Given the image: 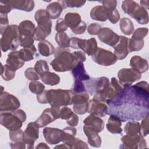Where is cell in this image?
<instances>
[{
    "instance_id": "1",
    "label": "cell",
    "mask_w": 149,
    "mask_h": 149,
    "mask_svg": "<svg viewBox=\"0 0 149 149\" xmlns=\"http://www.w3.org/2000/svg\"><path fill=\"white\" fill-rule=\"evenodd\" d=\"M148 84L146 81L123 87L108 104L107 114L118 117L122 122L139 120L148 114Z\"/></svg>"
},
{
    "instance_id": "2",
    "label": "cell",
    "mask_w": 149,
    "mask_h": 149,
    "mask_svg": "<svg viewBox=\"0 0 149 149\" xmlns=\"http://www.w3.org/2000/svg\"><path fill=\"white\" fill-rule=\"evenodd\" d=\"M79 62L73 53L68 49L57 48L55 58L50 64L56 72H66L72 70Z\"/></svg>"
},
{
    "instance_id": "3",
    "label": "cell",
    "mask_w": 149,
    "mask_h": 149,
    "mask_svg": "<svg viewBox=\"0 0 149 149\" xmlns=\"http://www.w3.org/2000/svg\"><path fill=\"white\" fill-rule=\"evenodd\" d=\"M26 119V115L22 109L1 112V123L10 131L20 129Z\"/></svg>"
},
{
    "instance_id": "4",
    "label": "cell",
    "mask_w": 149,
    "mask_h": 149,
    "mask_svg": "<svg viewBox=\"0 0 149 149\" xmlns=\"http://www.w3.org/2000/svg\"><path fill=\"white\" fill-rule=\"evenodd\" d=\"M73 92L69 90H46V101L52 107H59L72 104Z\"/></svg>"
},
{
    "instance_id": "5",
    "label": "cell",
    "mask_w": 149,
    "mask_h": 149,
    "mask_svg": "<svg viewBox=\"0 0 149 149\" xmlns=\"http://www.w3.org/2000/svg\"><path fill=\"white\" fill-rule=\"evenodd\" d=\"M17 25L8 26L1 39V47L3 52L8 49L15 50L20 45L19 32Z\"/></svg>"
},
{
    "instance_id": "6",
    "label": "cell",
    "mask_w": 149,
    "mask_h": 149,
    "mask_svg": "<svg viewBox=\"0 0 149 149\" xmlns=\"http://www.w3.org/2000/svg\"><path fill=\"white\" fill-rule=\"evenodd\" d=\"M18 30L20 45L23 48L29 47L33 45L36 30V27L33 23L30 20H24L20 23Z\"/></svg>"
},
{
    "instance_id": "7",
    "label": "cell",
    "mask_w": 149,
    "mask_h": 149,
    "mask_svg": "<svg viewBox=\"0 0 149 149\" xmlns=\"http://www.w3.org/2000/svg\"><path fill=\"white\" fill-rule=\"evenodd\" d=\"M92 56L93 61L99 65L102 66H110L117 61L116 56L111 51L97 48Z\"/></svg>"
},
{
    "instance_id": "8",
    "label": "cell",
    "mask_w": 149,
    "mask_h": 149,
    "mask_svg": "<svg viewBox=\"0 0 149 149\" xmlns=\"http://www.w3.org/2000/svg\"><path fill=\"white\" fill-rule=\"evenodd\" d=\"M120 84L123 87L131 86L132 84L139 80L141 74L135 69H122L118 73Z\"/></svg>"
},
{
    "instance_id": "9",
    "label": "cell",
    "mask_w": 149,
    "mask_h": 149,
    "mask_svg": "<svg viewBox=\"0 0 149 149\" xmlns=\"http://www.w3.org/2000/svg\"><path fill=\"white\" fill-rule=\"evenodd\" d=\"M39 127L36 122H30L24 131L23 141L26 144L27 148H33L34 141L38 138Z\"/></svg>"
},
{
    "instance_id": "10",
    "label": "cell",
    "mask_w": 149,
    "mask_h": 149,
    "mask_svg": "<svg viewBox=\"0 0 149 149\" xmlns=\"http://www.w3.org/2000/svg\"><path fill=\"white\" fill-rule=\"evenodd\" d=\"M59 113L60 109L59 107H52L49 108H47L36 120V122L40 127H43L54 122L55 119L59 118Z\"/></svg>"
},
{
    "instance_id": "11",
    "label": "cell",
    "mask_w": 149,
    "mask_h": 149,
    "mask_svg": "<svg viewBox=\"0 0 149 149\" xmlns=\"http://www.w3.org/2000/svg\"><path fill=\"white\" fill-rule=\"evenodd\" d=\"M121 141L122 146H120L121 148H147L146 141L144 137L140 134L136 136L126 135L122 137Z\"/></svg>"
},
{
    "instance_id": "12",
    "label": "cell",
    "mask_w": 149,
    "mask_h": 149,
    "mask_svg": "<svg viewBox=\"0 0 149 149\" xmlns=\"http://www.w3.org/2000/svg\"><path fill=\"white\" fill-rule=\"evenodd\" d=\"M20 107L19 101L14 95L7 92L1 94V112L14 111Z\"/></svg>"
},
{
    "instance_id": "13",
    "label": "cell",
    "mask_w": 149,
    "mask_h": 149,
    "mask_svg": "<svg viewBox=\"0 0 149 149\" xmlns=\"http://www.w3.org/2000/svg\"><path fill=\"white\" fill-rule=\"evenodd\" d=\"M44 137L47 142L50 144H56L62 141L63 131L57 128L45 127L43 130Z\"/></svg>"
},
{
    "instance_id": "14",
    "label": "cell",
    "mask_w": 149,
    "mask_h": 149,
    "mask_svg": "<svg viewBox=\"0 0 149 149\" xmlns=\"http://www.w3.org/2000/svg\"><path fill=\"white\" fill-rule=\"evenodd\" d=\"M98 38L102 42L114 47L119 41L120 36H118L112 30L108 27H104L101 29L100 33L98 34Z\"/></svg>"
},
{
    "instance_id": "15",
    "label": "cell",
    "mask_w": 149,
    "mask_h": 149,
    "mask_svg": "<svg viewBox=\"0 0 149 149\" xmlns=\"http://www.w3.org/2000/svg\"><path fill=\"white\" fill-rule=\"evenodd\" d=\"M87 112L97 116L104 117L108 112V107L103 102L95 98L88 102Z\"/></svg>"
},
{
    "instance_id": "16",
    "label": "cell",
    "mask_w": 149,
    "mask_h": 149,
    "mask_svg": "<svg viewBox=\"0 0 149 149\" xmlns=\"http://www.w3.org/2000/svg\"><path fill=\"white\" fill-rule=\"evenodd\" d=\"M128 42L129 38L124 36H120L119 40L118 43L113 47L115 49L114 55L118 59H123L125 58L128 53Z\"/></svg>"
},
{
    "instance_id": "17",
    "label": "cell",
    "mask_w": 149,
    "mask_h": 149,
    "mask_svg": "<svg viewBox=\"0 0 149 149\" xmlns=\"http://www.w3.org/2000/svg\"><path fill=\"white\" fill-rule=\"evenodd\" d=\"M77 49H81L88 55H93L97 49V41L94 38L90 40H82L78 38L77 44Z\"/></svg>"
},
{
    "instance_id": "18",
    "label": "cell",
    "mask_w": 149,
    "mask_h": 149,
    "mask_svg": "<svg viewBox=\"0 0 149 149\" xmlns=\"http://www.w3.org/2000/svg\"><path fill=\"white\" fill-rule=\"evenodd\" d=\"M52 22L51 20L47 23L38 24L36 28L34 38L37 41L44 40L51 33Z\"/></svg>"
},
{
    "instance_id": "19",
    "label": "cell",
    "mask_w": 149,
    "mask_h": 149,
    "mask_svg": "<svg viewBox=\"0 0 149 149\" xmlns=\"http://www.w3.org/2000/svg\"><path fill=\"white\" fill-rule=\"evenodd\" d=\"M112 10H108L103 6H96L90 12V17L93 20L101 22L106 21L109 19L110 12Z\"/></svg>"
},
{
    "instance_id": "20",
    "label": "cell",
    "mask_w": 149,
    "mask_h": 149,
    "mask_svg": "<svg viewBox=\"0 0 149 149\" xmlns=\"http://www.w3.org/2000/svg\"><path fill=\"white\" fill-rule=\"evenodd\" d=\"M72 70V74L74 80V81L83 82V81H86L90 79V76L85 70L83 62H78Z\"/></svg>"
},
{
    "instance_id": "21",
    "label": "cell",
    "mask_w": 149,
    "mask_h": 149,
    "mask_svg": "<svg viewBox=\"0 0 149 149\" xmlns=\"http://www.w3.org/2000/svg\"><path fill=\"white\" fill-rule=\"evenodd\" d=\"M83 123L94 130L97 133L101 132L104 129V123L102 119L98 116L94 115H90L87 116L84 120Z\"/></svg>"
},
{
    "instance_id": "22",
    "label": "cell",
    "mask_w": 149,
    "mask_h": 149,
    "mask_svg": "<svg viewBox=\"0 0 149 149\" xmlns=\"http://www.w3.org/2000/svg\"><path fill=\"white\" fill-rule=\"evenodd\" d=\"M83 130L86 136L87 137L88 142L90 146L95 147H100L101 144V137L98 134V133L85 125L83 126Z\"/></svg>"
},
{
    "instance_id": "23",
    "label": "cell",
    "mask_w": 149,
    "mask_h": 149,
    "mask_svg": "<svg viewBox=\"0 0 149 149\" xmlns=\"http://www.w3.org/2000/svg\"><path fill=\"white\" fill-rule=\"evenodd\" d=\"M24 63V61L19 55V51H15L10 52L6 59V65L13 69L16 70L22 68Z\"/></svg>"
},
{
    "instance_id": "24",
    "label": "cell",
    "mask_w": 149,
    "mask_h": 149,
    "mask_svg": "<svg viewBox=\"0 0 149 149\" xmlns=\"http://www.w3.org/2000/svg\"><path fill=\"white\" fill-rule=\"evenodd\" d=\"M134 19L139 24H146L148 22V12L144 8L138 5L133 12L129 15Z\"/></svg>"
},
{
    "instance_id": "25",
    "label": "cell",
    "mask_w": 149,
    "mask_h": 149,
    "mask_svg": "<svg viewBox=\"0 0 149 149\" xmlns=\"http://www.w3.org/2000/svg\"><path fill=\"white\" fill-rule=\"evenodd\" d=\"M11 8L24 10L26 12L31 11L34 7L33 1H5Z\"/></svg>"
},
{
    "instance_id": "26",
    "label": "cell",
    "mask_w": 149,
    "mask_h": 149,
    "mask_svg": "<svg viewBox=\"0 0 149 149\" xmlns=\"http://www.w3.org/2000/svg\"><path fill=\"white\" fill-rule=\"evenodd\" d=\"M130 66L141 73L146 72L148 68L147 61L137 55L134 56L131 58Z\"/></svg>"
},
{
    "instance_id": "27",
    "label": "cell",
    "mask_w": 149,
    "mask_h": 149,
    "mask_svg": "<svg viewBox=\"0 0 149 149\" xmlns=\"http://www.w3.org/2000/svg\"><path fill=\"white\" fill-rule=\"evenodd\" d=\"M63 131V139L62 141L70 148H73L76 141L75 135L76 134V129L73 126H69L64 128Z\"/></svg>"
},
{
    "instance_id": "28",
    "label": "cell",
    "mask_w": 149,
    "mask_h": 149,
    "mask_svg": "<svg viewBox=\"0 0 149 149\" xmlns=\"http://www.w3.org/2000/svg\"><path fill=\"white\" fill-rule=\"evenodd\" d=\"M121 125L122 121L119 118L114 115H111L107 124V128L112 133L119 134L122 132Z\"/></svg>"
},
{
    "instance_id": "29",
    "label": "cell",
    "mask_w": 149,
    "mask_h": 149,
    "mask_svg": "<svg viewBox=\"0 0 149 149\" xmlns=\"http://www.w3.org/2000/svg\"><path fill=\"white\" fill-rule=\"evenodd\" d=\"M41 80L46 84L54 86L58 84L60 81V77L54 73L46 71L40 75Z\"/></svg>"
},
{
    "instance_id": "30",
    "label": "cell",
    "mask_w": 149,
    "mask_h": 149,
    "mask_svg": "<svg viewBox=\"0 0 149 149\" xmlns=\"http://www.w3.org/2000/svg\"><path fill=\"white\" fill-rule=\"evenodd\" d=\"M38 49L40 54L44 56H49L55 52L52 44L47 40L40 41L38 44Z\"/></svg>"
},
{
    "instance_id": "31",
    "label": "cell",
    "mask_w": 149,
    "mask_h": 149,
    "mask_svg": "<svg viewBox=\"0 0 149 149\" xmlns=\"http://www.w3.org/2000/svg\"><path fill=\"white\" fill-rule=\"evenodd\" d=\"M65 21L71 30L77 27L81 23V17L77 13H68L65 16Z\"/></svg>"
},
{
    "instance_id": "32",
    "label": "cell",
    "mask_w": 149,
    "mask_h": 149,
    "mask_svg": "<svg viewBox=\"0 0 149 149\" xmlns=\"http://www.w3.org/2000/svg\"><path fill=\"white\" fill-rule=\"evenodd\" d=\"M46 10L48 12L50 19H55L59 16L62 12L63 7L58 1L54 2L48 5Z\"/></svg>"
},
{
    "instance_id": "33",
    "label": "cell",
    "mask_w": 149,
    "mask_h": 149,
    "mask_svg": "<svg viewBox=\"0 0 149 149\" xmlns=\"http://www.w3.org/2000/svg\"><path fill=\"white\" fill-rule=\"evenodd\" d=\"M125 133L129 136H136L140 134V125L137 121H130L127 123L125 127Z\"/></svg>"
},
{
    "instance_id": "34",
    "label": "cell",
    "mask_w": 149,
    "mask_h": 149,
    "mask_svg": "<svg viewBox=\"0 0 149 149\" xmlns=\"http://www.w3.org/2000/svg\"><path fill=\"white\" fill-rule=\"evenodd\" d=\"M37 49L34 45L29 47L23 48L19 51V55L24 61H30L33 59V56Z\"/></svg>"
},
{
    "instance_id": "35",
    "label": "cell",
    "mask_w": 149,
    "mask_h": 149,
    "mask_svg": "<svg viewBox=\"0 0 149 149\" xmlns=\"http://www.w3.org/2000/svg\"><path fill=\"white\" fill-rule=\"evenodd\" d=\"M120 29L126 35H130L134 30L132 22L127 17H123L120 22Z\"/></svg>"
},
{
    "instance_id": "36",
    "label": "cell",
    "mask_w": 149,
    "mask_h": 149,
    "mask_svg": "<svg viewBox=\"0 0 149 149\" xmlns=\"http://www.w3.org/2000/svg\"><path fill=\"white\" fill-rule=\"evenodd\" d=\"M69 40L70 38L67 34L64 32L57 33L55 35V40L58 45L61 48L69 47Z\"/></svg>"
},
{
    "instance_id": "37",
    "label": "cell",
    "mask_w": 149,
    "mask_h": 149,
    "mask_svg": "<svg viewBox=\"0 0 149 149\" xmlns=\"http://www.w3.org/2000/svg\"><path fill=\"white\" fill-rule=\"evenodd\" d=\"M49 19V15L46 10L39 9L35 13V20L38 24L47 23L50 20Z\"/></svg>"
},
{
    "instance_id": "38",
    "label": "cell",
    "mask_w": 149,
    "mask_h": 149,
    "mask_svg": "<svg viewBox=\"0 0 149 149\" xmlns=\"http://www.w3.org/2000/svg\"><path fill=\"white\" fill-rule=\"evenodd\" d=\"M144 40H136L132 38L129 39L128 50L129 52L137 51L142 49L144 46Z\"/></svg>"
},
{
    "instance_id": "39",
    "label": "cell",
    "mask_w": 149,
    "mask_h": 149,
    "mask_svg": "<svg viewBox=\"0 0 149 149\" xmlns=\"http://www.w3.org/2000/svg\"><path fill=\"white\" fill-rule=\"evenodd\" d=\"M4 69H2L1 76L5 80H10L15 77V70L11 68L8 65H5L3 66Z\"/></svg>"
},
{
    "instance_id": "40",
    "label": "cell",
    "mask_w": 149,
    "mask_h": 149,
    "mask_svg": "<svg viewBox=\"0 0 149 149\" xmlns=\"http://www.w3.org/2000/svg\"><path fill=\"white\" fill-rule=\"evenodd\" d=\"M139 4L133 1H124L122 2V8L125 13L130 15Z\"/></svg>"
},
{
    "instance_id": "41",
    "label": "cell",
    "mask_w": 149,
    "mask_h": 149,
    "mask_svg": "<svg viewBox=\"0 0 149 149\" xmlns=\"http://www.w3.org/2000/svg\"><path fill=\"white\" fill-rule=\"evenodd\" d=\"M63 8H79L81 7L86 3L85 1H58Z\"/></svg>"
},
{
    "instance_id": "42",
    "label": "cell",
    "mask_w": 149,
    "mask_h": 149,
    "mask_svg": "<svg viewBox=\"0 0 149 149\" xmlns=\"http://www.w3.org/2000/svg\"><path fill=\"white\" fill-rule=\"evenodd\" d=\"M45 88V86L39 81H33L29 84L30 90L36 94H40L42 93Z\"/></svg>"
},
{
    "instance_id": "43",
    "label": "cell",
    "mask_w": 149,
    "mask_h": 149,
    "mask_svg": "<svg viewBox=\"0 0 149 149\" xmlns=\"http://www.w3.org/2000/svg\"><path fill=\"white\" fill-rule=\"evenodd\" d=\"M34 69L38 75H40L44 72L49 71V68L47 62L44 60L38 61L35 64Z\"/></svg>"
},
{
    "instance_id": "44",
    "label": "cell",
    "mask_w": 149,
    "mask_h": 149,
    "mask_svg": "<svg viewBox=\"0 0 149 149\" xmlns=\"http://www.w3.org/2000/svg\"><path fill=\"white\" fill-rule=\"evenodd\" d=\"M148 31V30L147 28H138L133 33V34L131 38L136 40H143V38L147 36Z\"/></svg>"
},
{
    "instance_id": "45",
    "label": "cell",
    "mask_w": 149,
    "mask_h": 149,
    "mask_svg": "<svg viewBox=\"0 0 149 149\" xmlns=\"http://www.w3.org/2000/svg\"><path fill=\"white\" fill-rule=\"evenodd\" d=\"M9 137L10 139L12 141H13V143H16L23 141V132L20 129L15 131H10Z\"/></svg>"
},
{
    "instance_id": "46",
    "label": "cell",
    "mask_w": 149,
    "mask_h": 149,
    "mask_svg": "<svg viewBox=\"0 0 149 149\" xmlns=\"http://www.w3.org/2000/svg\"><path fill=\"white\" fill-rule=\"evenodd\" d=\"M88 107V102L82 103V104H76L73 105V110L75 113L82 115L87 112Z\"/></svg>"
},
{
    "instance_id": "47",
    "label": "cell",
    "mask_w": 149,
    "mask_h": 149,
    "mask_svg": "<svg viewBox=\"0 0 149 149\" xmlns=\"http://www.w3.org/2000/svg\"><path fill=\"white\" fill-rule=\"evenodd\" d=\"M148 133V114L143 119L140 125V134L141 136L146 137Z\"/></svg>"
},
{
    "instance_id": "48",
    "label": "cell",
    "mask_w": 149,
    "mask_h": 149,
    "mask_svg": "<svg viewBox=\"0 0 149 149\" xmlns=\"http://www.w3.org/2000/svg\"><path fill=\"white\" fill-rule=\"evenodd\" d=\"M24 74H25V76L30 80H33V81L38 80L40 78L38 73L36 72L34 68H27Z\"/></svg>"
},
{
    "instance_id": "49",
    "label": "cell",
    "mask_w": 149,
    "mask_h": 149,
    "mask_svg": "<svg viewBox=\"0 0 149 149\" xmlns=\"http://www.w3.org/2000/svg\"><path fill=\"white\" fill-rule=\"evenodd\" d=\"M8 27V19L7 14H1V34L2 36Z\"/></svg>"
},
{
    "instance_id": "50",
    "label": "cell",
    "mask_w": 149,
    "mask_h": 149,
    "mask_svg": "<svg viewBox=\"0 0 149 149\" xmlns=\"http://www.w3.org/2000/svg\"><path fill=\"white\" fill-rule=\"evenodd\" d=\"M101 26L98 23H94L89 25L87 28L88 33L91 35H98L101 30Z\"/></svg>"
},
{
    "instance_id": "51",
    "label": "cell",
    "mask_w": 149,
    "mask_h": 149,
    "mask_svg": "<svg viewBox=\"0 0 149 149\" xmlns=\"http://www.w3.org/2000/svg\"><path fill=\"white\" fill-rule=\"evenodd\" d=\"M68 27L65 20L61 18L57 20L56 24L55 25V30L58 33H62V32L65 31V30H67Z\"/></svg>"
},
{
    "instance_id": "52",
    "label": "cell",
    "mask_w": 149,
    "mask_h": 149,
    "mask_svg": "<svg viewBox=\"0 0 149 149\" xmlns=\"http://www.w3.org/2000/svg\"><path fill=\"white\" fill-rule=\"evenodd\" d=\"M72 110L67 107H63L60 110L59 117L62 119H69L73 115Z\"/></svg>"
},
{
    "instance_id": "53",
    "label": "cell",
    "mask_w": 149,
    "mask_h": 149,
    "mask_svg": "<svg viewBox=\"0 0 149 149\" xmlns=\"http://www.w3.org/2000/svg\"><path fill=\"white\" fill-rule=\"evenodd\" d=\"M120 19L119 13L117 9H115L110 12L109 16V20L112 24H115Z\"/></svg>"
},
{
    "instance_id": "54",
    "label": "cell",
    "mask_w": 149,
    "mask_h": 149,
    "mask_svg": "<svg viewBox=\"0 0 149 149\" xmlns=\"http://www.w3.org/2000/svg\"><path fill=\"white\" fill-rule=\"evenodd\" d=\"M103 4V6L108 10H113L116 9L117 1H101Z\"/></svg>"
},
{
    "instance_id": "55",
    "label": "cell",
    "mask_w": 149,
    "mask_h": 149,
    "mask_svg": "<svg viewBox=\"0 0 149 149\" xmlns=\"http://www.w3.org/2000/svg\"><path fill=\"white\" fill-rule=\"evenodd\" d=\"M86 29V24L84 21H81L80 24L76 28L72 29V31L75 33V34H83Z\"/></svg>"
},
{
    "instance_id": "56",
    "label": "cell",
    "mask_w": 149,
    "mask_h": 149,
    "mask_svg": "<svg viewBox=\"0 0 149 149\" xmlns=\"http://www.w3.org/2000/svg\"><path fill=\"white\" fill-rule=\"evenodd\" d=\"M78 120H79L78 116L75 113H73L72 116L69 119L67 120V123L70 126H75L77 125Z\"/></svg>"
},
{
    "instance_id": "57",
    "label": "cell",
    "mask_w": 149,
    "mask_h": 149,
    "mask_svg": "<svg viewBox=\"0 0 149 149\" xmlns=\"http://www.w3.org/2000/svg\"><path fill=\"white\" fill-rule=\"evenodd\" d=\"M74 56L76 57L77 61L79 62H83L86 61V58L85 56V54L82 51H74L73 52Z\"/></svg>"
},
{
    "instance_id": "58",
    "label": "cell",
    "mask_w": 149,
    "mask_h": 149,
    "mask_svg": "<svg viewBox=\"0 0 149 149\" xmlns=\"http://www.w3.org/2000/svg\"><path fill=\"white\" fill-rule=\"evenodd\" d=\"M73 148H88V146H87L86 143L81 141V140L79 139H76L75 143L73 146Z\"/></svg>"
},
{
    "instance_id": "59",
    "label": "cell",
    "mask_w": 149,
    "mask_h": 149,
    "mask_svg": "<svg viewBox=\"0 0 149 149\" xmlns=\"http://www.w3.org/2000/svg\"><path fill=\"white\" fill-rule=\"evenodd\" d=\"M141 3V6L144 8L145 9L147 10L149 8V1H140Z\"/></svg>"
},
{
    "instance_id": "60",
    "label": "cell",
    "mask_w": 149,
    "mask_h": 149,
    "mask_svg": "<svg viewBox=\"0 0 149 149\" xmlns=\"http://www.w3.org/2000/svg\"><path fill=\"white\" fill-rule=\"evenodd\" d=\"M36 148H49V147L44 143H41L36 147Z\"/></svg>"
}]
</instances>
